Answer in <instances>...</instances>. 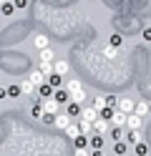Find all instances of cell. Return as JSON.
Segmentation results:
<instances>
[{
	"label": "cell",
	"mask_w": 151,
	"mask_h": 156,
	"mask_svg": "<svg viewBox=\"0 0 151 156\" xmlns=\"http://www.w3.org/2000/svg\"><path fill=\"white\" fill-rule=\"evenodd\" d=\"M134 108H136V103L131 101L128 96H121V98H118V106H116V111H121V113L131 116V113H134Z\"/></svg>",
	"instance_id": "cell-1"
},
{
	"label": "cell",
	"mask_w": 151,
	"mask_h": 156,
	"mask_svg": "<svg viewBox=\"0 0 151 156\" xmlns=\"http://www.w3.org/2000/svg\"><path fill=\"white\" fill-rule=\"evenodd\" d=\"M53 101H56L58 106H68V103H70V93H68L66 88H56V93H53Z\"/></svg>",
	"instance_id": "cell-2"
},
{
	"label": "cell",
	"mask_w": 151,
	"mask_h": 156,
	"mask_svg": "<svg viewBox=\"0 0 151 156\" xmlns=\"http://www.w3.org/2000/svg\"><path fill=\"white\" fill-rule=\"evenodd\" d=\"M28 81H30V83H33V86H35V88H40V86H43V83H45V76H43V73H40V71H38V68H33V71H30V73H28Z\"/></svg>",
	"instance_id": "cell-3"
},
{
	"label": "cell",
	"mask_w": 151,
	"mask_h": 156,
	"mask_svg": "<svg viewBox=\"0 0 151 156\" xmlns=\"http://www.w3.org/2000/svg\"><path fill=\"white\" fill-rule=\"evenodd\" d=\"M81 119H83V121H88V123H96V121L101 119V113L93 108V106H91V108H83V111H81Z\"/></svg>",
	"instance_id": "cell-4"
},
{
	"label": "cell",
	"mask_w": 151,
	"mask_h": 156,
	"mask_svg": "<svg viewBox=\"0 0 151 156\" xmlns=\"http://www.w3.org/2000/svg\"><path fill=\"white\" fill-rule=\"evenodd\" d=\"M70 121H73V119H70L68 113H56V116H53V123H56V129H63V131L68 129V123H70Z\"/></svg>",
	"instance_id": "cell-5"
},
{
	"label": "cell",
	"mask_w": 151,
	"mask_h": 156,
	"mask_svg": "<svg viewBox=\"0 0 151 156\" xmlns=\"http://www.w3.org/2000/svg\"><path fill=\"white\" fill-rule=\"evenodd\" d=\"M43 113H48V116H56V113H60V106H58L53 98H45V101H43Z\"/></svg>",
	"instance_id": "cell-6"
},
{
	"label": "cell",
	"mask_w": 151,
	"mask_h": 156,
	"mask_svg": "<svg viewBox=\"0 0 151 156\" xmlns=\"http://www.w3.org/2000/svg\"><path fill=\"white\" fill-rule=\"evenodd\" d=\"M38 63H56L53 48H45V51H38Z\"/></svg>",
	"instance_id": "cell-7"
},
{
	"label": "cell",
	"mask_w": 151,
	"mask_h": 156,
	"mask_svg": "<svg viewBox=\"0 0 151 156\" xmlns=\"http://www.w3.org/2000/svg\"><path fill=\"white\" fill-rule=\"evenodd\" d=\"M53 93H56V88H53V86L43 83V86L38 88V98H40V101H45V98H53Z\"/></svg>",
	"instance_id": "cell-8"
},
{
	"label": "cell",
	"mask_w": 151,
	"mask_h": 156,
	"mask_svg": "<svg viewBox=\"0 0 151 156\" xmlns=\"http://www.w3.org/2000/svg\"><path fill=\"white\" fill-rule=\"evenodd\" d=\"M141 121H144V119H138L136 113L126 116V129H131V131H138V129H141Z\"/></svg>",
	"instance_id": "cell-9"
},
{
	"label": "cell",
	"mask_w": 151,
	"mask_h": 156,
	"mask_svg": "<svg viewBox=\"0 0 151 156\" xmlns=\"http://www.w3.org/2000/svg\"><path fill=\"white\" fill-rule=\"evenodd\" d=\"M33 45L38 48V51H45V48H50V43H48V35H43V33H38V35L33 38Z\"/></svg>",
	"instance_id": "cell-10"
},
{
	"label": "cell",
	"mask_w": 151,
	"mask_h": 156,
	"mask_svg": "<svg viewBox=\"0 0 151 156\" xmlns=\"http://www.w3.org/2000/svg\"><path fill=\"white\" fill-rule=\"evenodd\" d=\"M88 146H91V149H93V151H103V136L93 133V136H91V139H88Z\"/></svg>",
	"instance_id": "cell-11"
},
{
	"label": "cell",
	"mask_w": 151,
	"mask_h": 156,
	"mask_svg": "<svg viewBox=\"0 0 151 156\" xmlns=\"http://www.w3.org/2000/svg\"><path fill=\"white\" fill-rule=\"evenodd\" d=\"M111 123H113V129H126V113L116 111V113H113V119H111Z\"/></svg>",
	"instance_id": "cell-12"
},
{
	"label": "cell",
	"mask_w": 151,
	"mask_h": 156,
	"mask_svg": "<svg viewBox=\"0 0 151 156\" xmlns=\"http://www.w3.org/2000/svg\"><path fill=\"white\" fill-rule=\"evenodd\" d=\"M108 129H111V126H108V121H106V119H98V121L93 123V133H98V136H103Z\"/></svg>",
	"instance_id": "cell-13"
},
{
	"label": "cell",
	"mask_w": 151,
	"mask_h": 156,
	"mask_svg": "<svg viewBox=\"0 0 151 156\" xmlns=\"http://www.w3.org/2000/svg\"><path fill=\"white\" fill-rule=\"evenodd\" d=\"M30 116H33V119H43V101L40 98L30 106Z\"/></svg>",
	"instance_id": "cell-14"
},
{
	"label": "cell",
	"mask_w": 151,
	"mask_h": 156,
	"mask_svg": "<svg viewBox=\"0 0 151 156\" xmlns=\"http://www.w3.org/2000/svg\"><path fill=\"white\" fill-rule=\"evenodd\" d=\"M45 83H48V86H53V88H60V86H63V76H58V73H50V76L45 78Z\"/></svg>",
	"instance_id": "cell-15"
},
{
	"label": "cell",
	"mask_w": 151,
	"mask_h": 156,
	"mask_svg": "<svg viewBox=\"0 0 151 156\" xmlns=\"http://www.w3.org/2000/svg\"><path fill=\"white\" fill-rule=\"evenodd\" d=\"M78 129H81V136H91V133H93V123L78 119Z\"/></svg>",
	"instance_id": "cell-16"
},
{
	"label": "cell",
	"mask_w": 151,
	"mask_h": 156,
	"mask_svg": "<svg viewBox=\"0 0 151 156\" xmlns=\"http://www.w3.org/2000/svg\"><path fill=\"white\" fill-rule=\"evenodd\" d=\"M66 136H70V139H78V136H81L78 121H70V123H68V129H66Z\"/></svg>",
	"instance_id": "cell-17"
},
{
	"label": "cell",
	"mask_w": 151,
	"mask_h": 156,
	"mask_svg": "<svg viewBox=\"0 0 151 156\" xmlns=\"http://www.w3.org/2000/svg\"><path fill=\"white\" fill-rule=\"evenodd\" d=\"M134 113L138 116V119H146V113H149V103H146V101H141V103H136V108H134Z\"/></svg>",
	"instance_id": "cell-18"
},
{
	"label": "cell",
	"mask_w": 151,
	"mask_h": 156,
	"mask_svg": "<svg viewBox=\"0 0 151 156\" xmlns=\"http://www.w3.org/2000/svg\"><path fill=\"white\" fill-rule=\"evenodd\" d=\"M81 88H83V86H81L78 78H70V81L66 83V91H68V93H76V91H81Z\"/></svg>",
	"instance_id": "cell-19"
},
{
	"label": "cell",
	"mask_w": 151,
	"mask_h": 156,
	"mask_svg": "<svg viewBox=\"0 0 151 156\" xmlns=\"http://www.w3.org/2000/svg\"><path fill=\"white\" fill-rule=\"evenodd\" d=\"M20 96H23V91H20V83L8 86V98H20Z\"/></svg>",
	"instance_id": "cell-20"
},
{
	"label": "cell",
	"mask_w": 151,
	"mask_h": 156,
	"mask_svg": "<svg viewBox=\"0 0 151 156\" xmlns=\"http://www.w3.org/2000/svg\"><path fill=\"white\" fill-rule=\"evenodd\" d=\"M0 13H3L5 18H10V15H13V13H15V5H13V0H5V5L0 8Z\"/></svg>",
	"instance_id": "cell-21"
},
{
	"label": "cell",
	"mask_w": 151,
	"mask_h": 156,
	"mask_svg": "<svg viewBox=\"0 0 151 156\" xmlns=\"http://www.w3.org/2000/svg\"><path fill=\"white\" fill-rule=\"evenodd\" d=\"M83 101H86V91H83V88L76 91V93H70V103H78V106H81Z\"/></svg>",
	"instance_id": "cell-22"
},
{
	"label": "cell",
	"mask_w": 151,
	"mask_h": 156,
	"mask_svg": "<svg viewBox=\"0 0 151 156\" xmlns=\"http://www.w3.org/2000/svg\"><path fill=\"white\" fill-rule=\"evenodd\" d=\"M66 108H68V116H70V119H76V116H78V119H81V111H83V108H81L78 103H68Z\"/></svg>",
	"instance_id": "cell-23"
},
{
	"label": "cell",
	"mask_w": 151,
	"mask_h": 156,
	"mask_svg": "<svg viewBox=\"0 0 151 156\" xmlns=\"http://www.w3.org/2000/svg\"><path fill=\"white\" fill-rule=\"evenodd\" d=\"M20 91H23L25 96H30V93H35V86H33V83H30L28 78H25V81H20Z\"/></svg>",
	"instance_id": "cell-24"
},
{
	"label": "cell",
	"mask_w": 151,
	"mask_h": 156,
	"mask_svg": "<svg viewBox=\"0 0 151 156\" xmlns=\"http://www.w3.org/2000/svg\"><path fill=\"white\" fill-rule=\"evenodd\" d=\"M66 71H68V63H66V61H56V63H53V73L63 76Z\"/></svg>",
	"instance_id": "cell-25"
},
{
	"label": "cell",
	"mask_w": 151,
	"mask_h": 156,
	"mask_svg": "<svg viewBox=\"0 0 151 156\" xmlns=\"http://www.w3.org/2000/svg\"><path fill=\"white\" fill-rule=\"evenodd\" d=\"M134 156H149V146L141 141V144H136L134 146Z\"/></svg>",
	"instance_id": "cell-26"
},
{
	"label": "cell",
	"mask_w": 151,
	"mask_h": 156,
	"mask_svg": "<svg viewBox=\"0 0 151 156\" xmlns=\"http://www.w3.org/2000/svg\"><path fill=\"white\" fill-rule=\"evenodd\" d=\"M93 108H96L98 113L106 108V96H96V98H93Z\"/></svg>",
	"instance_id": "cell-27"
},
{
	"label": "cell",
	"mask_w": 151,
	"mask_h": 156,
	"mask_svg": "<svg viewBox=\"0 0 151 156\" xmlns=\"http://www.w3.org/2000/svg\"><path fill=\"white\" fill-rule=\"evenodd\" d=\"M38 71H40V73H43V76L48 78L50 73H53V63H38Z\"/></svg>",
	"instance_id": "cell-28"
},
{
	"label": "cell",
	"mask_w": 151,
	"mask_h": 156,
	"mask_svg": "<svg viewBox=\"0 0 151 156\" xmlns=\"http://www.w3.org/2000/svg\"><path fill=\"white\" fill-rule=\"evenodd\" d=\"M76 149H88V136H78V139H73Z\"/></svg>",
	"instance_id": "cell-29"
},
{
	"label": "cell",
	"mask_w": 151,
	"mask_h": 156,
	"mask_svg": "<svg viewBox=\"0 0 151 156\" xmlns=\"http://www.w3.org/2000/svg\"><path fill=\"white\" fill-rule=\"evenodd\" d=\"M113 154H116V156H124V154H126V144H124V141H116V144H113Z\"/></svg>",
	"instance_id": "cell-30"
},
{
	"label": "cell",
	"mask_w": 151,
	"mask_h": 156,
	"mask_svg": "<svg viewBox=\"0 0 151 156\" xmlns=\"http://www.w3.org/2000/svg\"><path fill=\"white\" fill-rule=\"evenodd\" d=\"M128 144H141V131H128Z\"/></svg>",
	"instance_id": "cell-31"
},
{
	"label": "cell",
	"mask_w": 151,
	"mask_h": 156,
	"mask_svg": "<svg viewBox=\"0 0 151 156\" xmlns=\"http://www.w3.org/2000/svg\"><path fill=\"white\" fill-rule=\"evenodd\" d=\"M111 139H113V141H121V139H124V129H111Z\"/></svg>",
	"instance_id": "cell-32"
},
{
	"label": "cell",
	"mask_w": 151,
	"mask_h": 156,
	"mask_svg": "<svg viewBox=\"0 0 151 156\" xmlns=\"http://www.w3.org/2000/svg\"><path fill=\"white\" fill-rule=\"evenodd\" d=\"M108 43H111V48H118V45H121V35H118V33H113V35L108 38Z\"/></svg>",
	"instance_id": "cell-33"
},
{
	"label": "cell",
	"mask_w": 151,
	"mask_h": 156,
	"mask_svg": "<svg viewBox=\"0 0 151 156\" xmlns=\"http://www.w3.org/2000/svg\"><path fill=\"white\" fill-rule=\"evenodd\" d=\"M141 38H144V41H151V28H144V30H141Z\"/></svg>",
	"instance_id": "cell-34"
},
{
	"label": "cell",
	"mask_w": 151,
	"mask_h": 156,
	"mask_svg": "<svg viewBox=\"0 0 151 156\" xmlns=\"http://www.w3.org/2000/svg\"><path fill=\"white\" fill-rule=\"evenodd\" d=\"M13 5H15V10H18V8H25L28 5V0H13Z\"/></svg>",
	"instance_id": "cell-35"
},
{
	"label": "cell",
	"mask_w": 151,
	"mask_h": 156,
	"mask_svg": "<svg viewBox=\"0 0 151 156\" xmlns=\"http://www.w3.org/2000/svg\"><path fill=\"white\" fill-rule=\"evenodd\" d=\"M116 53H118V51H116V48H111V45H108V48H106V55H108V58H113V55H116Z\"/></svg>",
	"instance_id": "cell-36"
},
{
	"label": "cell",
	"mask_w": 151,
	"mask_h": 156,
	"mask_svg": "<svg viewBox=\"0 0 151 156\" xmlns=\"http://www.w3.org/2000/svg\"><path fill=\"white\" fill-rule=\"evenodd\" d=\"M76 156H91L88 149H76Z\"/></svg>",
	"instance_id": "cell-37"
},
{
	"label": "cell",
	"mask_w": 151,
	"mask_h": 156,
	"mask_svg": "<svg viewBox=\"0 0 151 156\" xmlns=\"http://www.w3.org/2000/svg\"><path fill=\"white\" fill-rule=\"evenodd\" d=\"M3 98H8V88H0V101Z\"/></svg>",
	"instance_id": "cell-38"
},
{
	"label": "cell",
	"mask_w": 151,
	"mask_h": 156,
	"mask_svg": "<svg viewBox=\"0 0 151 156\" xmlns=\"http://www.w3.org/2000/svg\"><path fill=\"white\" fill-rule=\"evenodd\" d=\"M91 156H103V151H91Z\"/></svg>",
	"instance_id": "cell-39"
},
{
	"label": "cell",
	"mask_w": 151,
	"mask_h": 156,
	"mask_svg": "<svg viewBox=\"0 0 151 156\" xmlns=\"http://www.w3.org/2000/svg\"><path fill=\"white\" fill-rule=\"evenodd\" d=\"M3 5H5V0H0V8H3Z\"/></svg>",
	"instance_id": "cell-40"
},
{
	"label": "cell",
	"mask_w": 151,
	"mask_h": 156,
	"mask_svg": "<svg viewBox=\"0 0 151 156\" xmlns=\"http://www.w3.org/2000/svg\"><path fill=\"white\" fill-rule=\"evenodd\" d=\"M149 113H151V103H149Z\"/></svg>",
	"instance_id": "cell-41"
},
{
	"label": "cell",
	"mask_w": 151,
	"mask_h": 156,
	"mask_svg": "<svg viewBox=\"0 0 151 156\" xmlns=\"http://www.w3.org/2000/svg\"><path fill=\"white\" fill-rule=\"evenodd\" d=\"M124 156H134V154H124Z\"/></svg>",
	"instance_id": "cell-42"
},
{
	"label": "cell",
	"mask_w": 151,
	"mask_h": 156,
	"mask_svg": "<svg viewBox=\"0 0 151 156\" xmlns=\"http://www.w3.org/2000/svg\"><path fill=\"white\" fill-rule=\"evenodd\" d=\"M28 3H33V0H28Z\"/></svg>",
	"instance_id": "cell-43"
},
{
	"label": "cell",
	"mask_w": 151,
	"mask_h": 156,
	"mask_svg": "<svg viewBox=\"0 0 151 156\" xmlns=\"http://www.w3.org/2000/svg\"><path fill=\"white\" fill-rule=\"evenodd\" d=\"M91 3H96V0H91Z\"/></svg>",
	"instance_id": "cell-44"
}]
</instances>
